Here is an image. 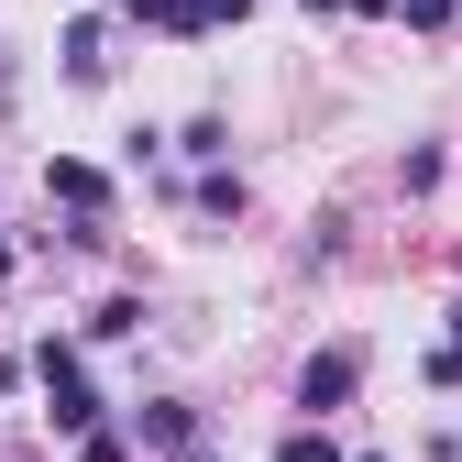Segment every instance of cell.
<instances>
[{"label": "cell", "mask_w": 462, "mask_h": 462, "mask_svg": "<svg viewBox=\"0 0 462 462\" xmlns=\"http://www.w3.org/2000/svg\"><path fill=\"white\" fill-rule=\"evenodd\" d=\"M44 408H55V430H88L99 419V396H88V374H78L67 341H44Z\"/></svg>", "instance_id": "1"}, {"label": "cell", "mask_w": 462, "mask_h": 462, "mask_svg": "<svg viewBox=\"0 0 462 462\" xmlns=\"http://www.w3.org/2000/svg\"><path fill=\"white\" fill-rule=\"evenodd\" d=\"M353 374H364L353 353H319V364L298 374V408H341V396H353Z\"/></svg>", "instance_id": "2"}, {"label": "cell", "mask_w": 462, "mask_h": 462, "mask_svg": "<svg viewBox=\"0 0 462 462\" xmlns=\"http://www.w3.org/2000/svg\"><path fill=\"white\" fill-rule=\"evenodd\" d=\"M44 188H55V199H67V209H99V199H110V177H99V165H78V154H67V165H55V177H44Z\"/></svg>", "instance_id": "3"}, {"label": "cell", "mask_w": 462, "mask_h": 462, "mask_svg": "<svg viewBox=\"0 0 462 462\" xmlns=\"http://www.w3.org/2000/svg\"><path fill=\"white\" fill-rule=\"evenodd\" d=\"M133 12H154L165 33H199V23H220V0H133Z\"/></svg>", "instance_id": "4"}, {"label": "cell", "mask_w": 462, "mask_h": 462, "mask_svg": "<svg viewBox=\"0 0 462 462\" xmlns=\"http://www.w3.org/2000/svg\"><path fill=\"white\" fill-rule=\"evenodd\" d=\"M143 440H154V451H188L199 419H188V408H143Z\"/></svg>", "instance_id": "5"}, {"label": "cell", "mask_w": 462, "mask_h": 462, "mask_svg": "<svg viewBox=\"0 0 462 462\" xmlns=\"http://www.w3.org/2000/svg\"><path fill=\"white\" fill-rule=\"evenodd\" d=\"M286 462H341V440H330V430H298V440H286Z\"/></svg>", "instance_id": "6"}, {"label": "cell", "mask_w": 462, "mask_h": 462, "mask_svg": "<svg viewBox=\"0 0 462 462\" xmlns=\"http://www.w3.org/2000/svg\"><path fill=\"white\" fill-rule=\"evenodd\" d=\"M462 12V0H408V23H451Z\"/></svg>", "instance_id": "7"}, {"label": "cell", "mask_w": 462, "mask_h": 462, "mask_svg": "<svg viewBox=\"0 0 462 462\" xmlns=\"http://www.w3.org/2000/svg\"><path fill=\"white\" fill-rule=\"evenodd\" d=\"M440 353H451V364H462V309H451V341H440Z\"/></svg>", "instance_id": "8"}, {"label": "cell", "mask_w": 462, "mask_h": 462, "mask_svg": "<svg viewBox=\"0 0 462 462\" xmlns=\"http://www.w3.org/2000/svg\"><path fill=\"white\" fill-rule=\"evenodd\" d=\"M353 12H396V0H353Z\"/></svg>", "instance_id": "9"}, {"label": "cell", "mask_w": 462, "mask_h": 462, "mask_svg": "<svg viewBox=\"0 0 462 462\" xmlns=\"http://www.w3.org/2000/svg\"><path fill=\"white\" fill-rule=\"evenodd\" d=\"M364 462H374V451H364Z\"/></svg>", "instance_id": "10"}]
</instances>
